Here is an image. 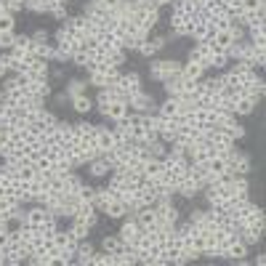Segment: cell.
Returning a JSON list of instances; mask_svg holds the SVG:
<instances>
[{"label":"cell","instance_id":"cell-10","mask_svg":"<svg viewBox=\"0 0 266 266\" xmlns=\"http://www.w3.org/2000/svg\"><path fill=\"white\" fill-rule=\"evenodd\" d=\"M53 245H56V248H62V250H64V248H72V250H75V248H77V240L72 237V232H69V229H64V232H62V229H56V234H53Z\"/></svg>","mask_w":266,"mask_h":266},{"label":"cell","instance_id":"cell-33","mask_svg":"<svg viewBox=\"0 0 266 266\" xmlns=\"http://www.w3.org/2000/svg\"><path fill=\"white\" fill-rule=\"evenodd\" d=\"M96 3H99L101 8H107V11H114V8L123 3V0H96Z\"/></svg>","mask_w":266,"mask_h":266},{"label":"cell","instance_id":"cell-19","mask_svg":"<svg viewBox=\"0 0 266 266\" xmlns=\"http://www.w3.org/2000/svg\"><path fill=\"white\" fill-rule=\"evenodd\" d=\"M117 146V141H114V131L112 128H99V149L104 152V149H112Z\"/></svg>","mask_w":266,"mask_h":266},{"label":"cell","instance_id":"cell-26","mask_svg":"<svg viewBox=\"0 0 266 266\" xmlns=\"http://www.w3.org/2000/svg\"><path fill=\"white\" fill-rule=\"evenodd\" d=\"M80 187H83V181H80V179L75 176V173L69 170L67 176H64V192H77Z\"/></svg>","mask_w":266,"mask_h":266},{"label":"cell","instance_id":"cell-29","mask_svg":"<svg viewBox=\"0 0 266 266\" xmlns=\"http://www.w3.org/2000/svg\"><path fill=\"white\" fill-rule=\"evenodd\" d=\"M94 192H96L94 187H88V184H83V187L77 189V197L83 200V202H94Z\"/></svg>","mask_w":266,"mask_h":266},{"label":"cell","instance_id":"cell-22","mask_svg":"<svg viewBox=\"0 0 266 266\" xmlns=\"http://www.w3.org/2000/svg\"><path fill=\"white\" fill-rule=\"evenodd\" d=\"M72 109L80 112V114H88L91 109H94V101H91L85 94H83V96H75V99H72Z\"/></svg>","mask_w":266,"mask_h":266},{"label":"cell","instance_id":"cell-28","mask_svg":"<svg viewBox=\"0 0 266 266\" xmlns=\"http://www.w3.org/2000/svg\"><path fill=\"white\" fill-rule=\"evenodd\" d=\"M14 43H16L14 32H0V48H3V51H11V48H14Z\"/></svg>","mask_w":266,"mask_h":266},{"label":"cell","instance_id":"cell-4","mask_svg":"<svg viewBox=\"0 0 266 266\" xmlns=\"http://www.w3.org/2000/svg\"><path fill=\"white\" fill-rule=\"evenodd\" d=\"M51 216V211H45L43 205H38V208H29V211L24 213V221L21 224H27V226H32V229H40L43 226V221Z\"/></svg>","mask_w":266,"mask_h":266},{"label":"cell","instance_id":"cell-7","mask_svg":"<svg viewBox=\"0 0 266 266\" xmlns=\"http://www.w3.org/2000/svg\"><path fill=\"white\" fill-rule=\"evenodd\" d=\"M72 218H77V221H85L88 226H94L96 224V208H94V202H80V208L75 211Z\"/></svg>","mask_w":266,"mask_h":266},{"label":"cell","instance_id":"cell-14","mask_svg":"<svg viewBox=\"0 0 266 266\" xmlns=\"http://www.w3.org/2000/svg\"><path fill=\"white\" fill-rule=\"evenodd\" d=\"M29 51H35V43H32V38H24V35L19 38V35H16V43H14V48H11V53H14V56H19V59H21V56H24V53H29Z\"/></svg>","mask_w":266,"mask_h":266},{"label":"cell","instance_id":"cell-3","mask_svg":"<svg viewBox=\"0 0 266 266\" xmlns=\"http://www.w3.org/2000/svg\"><path fill=\"white\" fill-rule=\"evenodd\" d=\"M189 38H194L197 43H202V40H211V21L194 14V24H192V32H189Z\"/></svg>","mask_w":266,"mask_h":266},{"label":"cell","instance_id":"cell-9","mask_svg":"<svg viewBox=\"0 0 266 266\" xmlns=\"http://www.w3.org/2000/svg\"><path fill=\"white\" fill-rule=\"evenodd\" d=\"M128 104H123V101H109L107 104V109H104V117H109V120H114V123H117V120H123L125 117V114H128Z\"/></svg>","mask_w":266,"mask_h":266},{"label":"cell","instance_id":"cell-6","mask_svg":"<svg viewBox=\"0 0 266 266\" xmlns=\"http://www.w3.org/2000/svg\"><path fill=\"white\" fill-rule=\"evenodd\" d=\"M138 234H141V226H138V221H136V218L131 216L128 221L123 224V229H120V240L125 242V245H133Z\"/></svg>","mask_w":266,"mask_h":266},{"label":"cell","instance_id":"cell-34","mask_svg":"<svg viewBox=\"0 0 266 266\" xmlns=\"http://www.w3.org/2000/svg\"><path fill=\"white\" fill-rule=\"evenodd\" d=\"M45 40H48V32H45V29H40V32L32 35V43H35V45H40V43H45Z\"/></svg>","mask_w":266,"mask_h":266},{"label":"cell","instance_id":"cell-17","mask_svg":"<svg viewBox=\"0 0 266 266\" xmlns=\"http://www.w3.org/2000/svg\"><path fill=\"white\" fill-rule=\"evenodd\" d=\"M112 200H114V197H112V192H109L107 187L94 192V208H96V211H104V208H107Z\"/></svg>","mask_w":266,"mask_h":266},{"label":"cell","instance_id":"cell-18","mask_svg":"<svg viewBox=\"0 0 266 266\" xmlns=\"http://www.w3.org/2000/svg\"><path fill=\"white\" fill-rule=\"evenodd\" d=\"M88 170H91V176H96V179H104V176H107V173H112V168H109L107 163H104L101 157L91 160V163H88Z\"/></svg>","mask_w":266,"mask_h":266},{"label":"cell","instance_id":"cell-31","mask_svg":"<svg viewBox=\"0 0 266 266\" xmlns=\"http://www.w3.org/2000/svg\"><path fill=\"white\" fill-rule=\"evenodd\" d=\"M91 85L107 88V75H104V72H91Z\"/></svg>","mask_w":266,"mask_h":266},{"label":"cell","instance_id":"cell-35","mask_svg":"<svg viewBox=\"0 0 266 266\" xmlns=\"http://www.w3.org/2000/svg\"><path fill=\"white\" fill-rule=\"evenodd\" d=\"M170 3H173V0H155V6H157V8H160V6H170Z\"/></svg>","mask_w":266,"mask_h":266},{"label":"cell","instance_id":"cell-5","mask_svg":"<svg viewBox=\"0 0 266 266\" xmlns=\"http://www.w3.org/2000/svg\"><path fill=\"white\" fill-rule=\"evenodd\" d=\"M117 88L123 91V94H128V96H136V94H141V77H138L136 72H131V75H123Z\"/></svg>","mask_w":266,"mask_h":266},{"label":"cell","instance_id":"cell-21","mask_svg":"<svg viewBox=\"0 0 266 266\" xmlns=\"http://www.w3.org/2000/svg\"><path fill=\"white\" fill-rule=\"evenodd\" d=\"M69 232H72V237L80 242V240H85L88 232H91V226L85 221H77V218H72V226H69Z\"/></svg>","mask_w":266,"mask_h":266},{"label":"cell","instance_id":"cell-1","mask_svg":"<svg viewBox=\"0 0 266 266\" xmlns=\"http://www.w3.org/2000/svg\"><path fill=\"white\" fill-rule=\"evenodd\" d=\"M155 208V216H157V224L160 226H176L179 224V211L170 205V200H160Z\"/></svg>","mask_w":266,"mask_h":266},{"label":"cell","instance_id":"cell-36","mask_svg":"<svg viewBox=\"0 0 266 266\" xmlns=\"http://www.w3.org/2000/svg\"><path fill=\"white\" fill-rule=\"evenodd\" d=\"M6 72H8V69H6V67H3V64H0V77H3V75H6Z\"/></svg>","mask_w":266,"mask_h":266},{"label":"cell","instance_id":"cell-15","mask_svg":"<svg viewBox=\"0 0 266 266\" xmlns=\"http://www.w3.org/2000/svg\"><path fill=\"white\" fill-rule=\"evenodd\" d=\"M104 213H107L109 218H123V216H128V205H125L123 200H117L114 197L107 208H104Z\"/></svg>","mask_w":266,"mask_h":266},{"label":"cell","instance_id":"cell-13","mask_svg":"<svg viewBox=\"0 0 266 266\" xmlns=\"http://www.w3.org/2000/svg\"><path fill=\"white\" fill-rule=\"evenodd\" d=\"M263 234V226H242L240 229V240L245 242V245H253V242H258Z\"/></svg>","mask_w":266,"mask_h":266},{"label":"cell","instance_id":"cell-11","mask_svg":"<svg viewBox=\"0 0 266 266\" xmlns=\"http://www.w3.org/2000/svg\"><path fill=\"white\" fill-rule=\"evenodd\" d=\"M253 109H256V99H250V96H240L232 101L234 114H253Z\"/></svg>","mask_w":266,"mask_h":266},{"label":"cell","instance_id":"cell-23","mask_svg":"<svg viewBox=\"0 0 266 266\" xmlns=\"http://www.w3.org/2000/svg\"><path fill=\"white\" fill-rule=\"evenodd\" d=\"M245 256H248V245L242 240H237L232 248H229V256L226 258H232V261H245Z\"/></svg>","mask_w":266,"mask_h":266},{"label":"cell","instance_id":"cell-16","mask_svg":"<svg viewBox=\"0 0 266 266\" xmlns=\"http://www.w3.org/2000/svg\"><path fill=\"white\" fill-rule=\"evenodd\" d=\"M160 48H165V38H152V40H144L138 51H141L144 56H155Z\"/></svg>","mask_w":266,"mask_h":266},{"label":"cell","instance_id":"cell-12","mask_svg":"<svg viewBox=\"0 0 266 266\" xmlns=\"http://www.w3.org/2000/svg\"><path fill=\"white\" fill-rule=\"evenodd\" d=\"M91 256H94V245L85 242V240H80L77 248H75V261L77 263H91Z\"/></svg>","mask_w":266,"mask_h":266},{"label":"cell","instance_id":"cell-27","mask_svg":"<svg viewBox=\"0 0 266 266\" xmlns=\"http://www.w3.org/2000/svg\"><path fill=\"white\" fill-rule=\"evenodd\" d=\"M67 94L69 96H83L85 94V83H83V80H69V85H67Z\"/></svg>","mask_w":266,"mask_h":266},{"label":"cell","instance_id":"cell-24","mask_svg":"<svg viewBox=\"0 0 266 266\" xmlns=\"http://www.w3.org/2000/svg\"><path fill=\"white\" fill-rule=\"evenodd\" d=\"M213 43H218L221 48H226V53H229V45L234 43V38H232V32L229 29H218L216 35H213Z\"/></svg>","mask_w":266,"mask_h":266},{"label":"cell","instance_id":"cell-30","mask_svg":"<svg viewBox=\"0 0 266 266\" xmlns=\"http://www.w3.org/2000/svg\"><path fill=\"white\" fill-rule=\"evenodd\" d=\"M0 32H14V14H0Z\"/></svg>","mask_w":266,"mask_h":266},{"label":"cell","instance_id":"cell-20","mask_svg":"<svg viewBox=\"0 0 266 266\" xmlns=\"http://www.w3.org/2000/svg\"><path fill=\"white\" fill-rule=\"evenodd\" d=\"M157 114H160V117H176V114H179V101L168 96V101H163V104H160Z\"/></svg>","mask_w":266,"mask_h":266},{"label":"cell","instance_id":"cell-8","mask_svg":"<svg viewBox=\"0 0 266 266\" xmlns=\"http://www.w3.org/2000/svg\"><path fill=\"white\" fill-rule=\"evenodd\" d=\"M128 107H133L136 112H141V114H146L149 109H152V107H155V101H152V96H146V94H144V91H141V94H136V96H131V99H128Z\"/></svg>","mask_w":266,"mask_h":266},{"label":"cell","instance_id":"cell-2","mask_svg":"<svg viewBox=\"0 0 266 266\" xmlns=\"http://www.w3.org/2000/svg\"><path fill=\"white\" fill-rule=\"evenodd\" d=\"M181 72V64L179 62H170V59H160V62H152V77H157L163 83L165 77Z\"/></svg>","mask_w":266,"mask_h":266},{"label":"cell","instance_id":"cell-32","mask_svg":"<svg viewBox=\"0 0 266 266\" xmlns=\"http://www.w3.org/2000/svg\"><path fill=\"white\" fill-rule=\"evenodd\" d=\"M263 6V0H242V11H256Z\"/></svg>","mask_w":266,"mask_h":266},{"label":"cell","instance_id":"cell-25","mask_svg":"<svg viewBox=\"0 0 266 266\" xmlns=\"http://www.w3.org/2000/svg\"><path fill=\"white\" fill-rule=\"evenodd\" d=\"M91 266H112V253H107V250L94 253L91 256Z\"/></svg>","mask_w":266,"mask_h":266}]
</instances>
